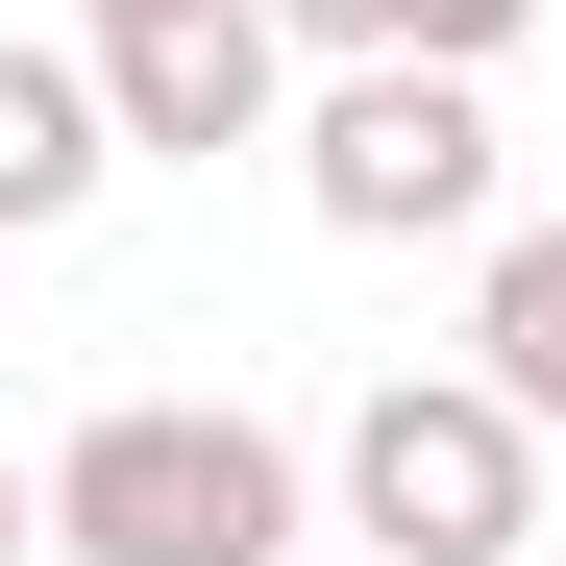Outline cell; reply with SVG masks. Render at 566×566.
<instances>
[{
	"instance_id": "6da1fadb",
	"label": "cell",
	"mask_w": 566,
	"mask_h": 566,
	"mask_svg": "<svg viewBox=\"0 0 566 566\" xmlns=\"http://www.w3.org/2000/svg\"><path fill=\"white\" fill-rule=\"evenodd\" d=\"M271 517H296V468H271L247 419H198V395L74 419V468H50V542L74 566H271Z\"/></svg>"
},
{
	"instance_id": "7a4b0ae2",
	"label": "cell",
	"mask_w": 566,
	"mask_h": 566,
	"mask_svg": "<svg viewBox=\"0 0 566 566\" xmlns=\"http://www.w3.org/2000/svg\"><path fill=\"white\" fill-rule=\"evenodd\" d=\"M468 198H493V99H468V50H369L345 99H321V222L419 247V222H468Z\"/></svg>"
},
{
	"instance_id": "3957f363",
	"label": "cell",
	"mask_w": 566,
	"mask_h": 566,
	"mask_svg": "<svg viewBox=\"0 0 566 566\" xmlns=\"http://www.w3.org/2000/svg\"><path fill=\"white\" fill-rule=\"evenodd\" d=\"M345 517L395 566H493L517 542V395H493V369H468V395H369L345 419Z\"/></svg>"
},
{
	"instance_id": "277c9868",
	"label": "cell",
	"mask_w": 566,
	"mask_h": 566,
	"mask_svg": "<svg viewBox=\"0 0 566 566\" xmlns=\"http://www.w3.org/2000/svg\"><path fill=\"white\" fill-rule=\"evenodd\" d=\"M271 124V0H172L124 25V148H247Z\"/></svg>"
},
{
	"instance_id": "5b68a950",
	"label": "cell",
	"mask_w": 566,
	"mask_h": 566,
	"mask_svg": "<svg viewBox=\"0 0 566 566\" xmlns=\"http://www.w3.org/2000/svg\"><path fill=\"white\" fill-rule=\"evenodd\" d=\"M99 124H124V74L0 50V222H74V198H99Z\"/></svg>"
},
{
	"instance_id": "8992f818",
	"label": "cell",
	"mask_w": 566,
	"mask_h": 566,
	"mask_svg": "<svg viewBox=\"0 0 566 566\" xmlns=\"http://www.w3.org/2000/svg\"><path fill=\"white\" fill-rule=\"evenodd\" d=\"M493 395H517V419H566V222L493 271Z\"/></svg>"
},
{
	"instance_id": "52a82bcc",
	"label": "cell",
	"mask_w": 566,
	"mask_h": 566,
	"mask_svg": "<svg viewBox=\"0 0 566 566\" xmlns=\"http://www.w3.org/2000/svg\"><path fill=\"white\" fill-rule=\"evenodd\" d=\"M271 25H321V50H395V25H419V0H271Z\"/></svg>"
},
{
	"instance_id": "ba28073f",
	"label": "cell",
	"mask_w": 566,
	"mask_h": 566,
	"mask_svg": "<svg viewBox=\"0 0 566 566\" xmlns=\"http://www.w3.org/2000/svg\"><path fill=\"white\" fill-rule=\"evenodd\" d=\"M493 25H517V0H419V25H395V50H493Z\"/></svg>"
},
{
	"instance_id": "9c48e42d",
	"label": "cell",
	"mask_w": 566,
	"mask_h": 566,
	"mask_svg": "<svg viewBox=\"0 0 566 566\" xmlns=\"http://www.w3.org/2000/svg\"><path fill=\"white\" fill-rule=\"evenodd\" d=\"M124 25H172V0H99V50H124Z\"/></svg>"
},
{
	"instance_id": "30bf717a",
	"label": "cell",
	"mask_w": 566,
	"mask_h": 566,
	"mask_svg": "<svg viewBox=\"0 0 566 566\" xmlns=\"http://www.w3.org/2000/svg\"><path fill=\"white\" fill-rule=\"evenodd\" d=\"M0 542H25V468H0Z\"/></svg>"
}]
</instances>
